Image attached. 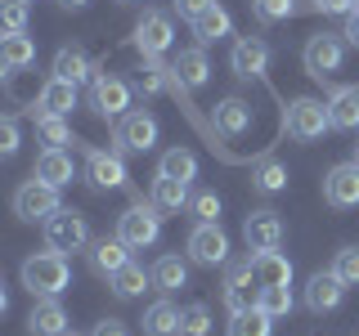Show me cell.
Wrapping results in <instances>:
<instances>
[{"mask_svg":"<svg viewBox=\"0 0 359 336\" xmlns=\"http://www.w3.org/2000/svg\"><path fill=\"white\" fill-rule=\"evenodd\" d=\"M18 274H22V287H27L32 296H59V291H67V283H72V265H67V255L54 251V246L32 251Z\"/></svg>","mask_w":359,"mask_h":336,"instance_id":"obj_1","label":"cell"},{"mask_svg":"<svg viewBox=\"0 0 359 336\" xmlns=\"http://www.w3.org/2000/svg\"><path fill=\"white\" fill-rule=\"evenodd\" d=\"M162 216H166V211L157 206L153 197L144 202V193H135V197H130V206L117 216V238L126 242L130 251H144V246H153V242H157V233H162Z\"/></svg>","mask_w":359,"mask_h":336,"instance_id":"obj_2","label":"cell"},{"mask_svg":"<svg viewBox=\"0 0 359 336\" xmlns=\"http://www.w3.org/2000/svg\"><path fill=\"white\" fill-rule=\"evenodd\" d=\"M346 45L351 41H346L341 31H314L306 41V50H301V63H306V72L314 81L332 85V76L341 72V63H346Z\"/></svg>","mask_w":359,"mask_h":336,"instance_id":"obj_3","label":"cell"},{"mask_svg":"<svg viewBox=\"0 0 359 336\" xmlns=\"http://www.w3.org/2000/svg\"><path fill=\"white\" fill-rule=\"evenodd\" d=\"M283 130L292 134V139H301V144H314V139H323V134L332 130V117H328V104L323 99H292V104L283 108Z\"/></svg>","mask_w":359,"mask_h":336,"instance_id":"obj_4","label":"cell"},{"mask_svg":"<svg viewBox=\"0 0 359 336\" xmlns=\"http://www.w3.org/2000/svg\"><path fill=\"white\" fill-rule=\"evenodd\" d=\"M184 255L202 269H216V265H229V233L220 229V220H198L189 229V242H184Z\"/></svg>","mask_w":359,"mask_h":336,"instance_id":"obj_5","label":"cell"},{"mask_svg":"<svg viewBox=\"0 0 359 336\" xmlns=\"http://www.w3.org/2000/svg\"><path fill=\"white\" fill-rule=\"evenodd\" d=\"M90 224L81 211H54L50 220H45V246H54V251H63V255H72V251H90Z\"/></svg>","mask_w":359,"mask_h":336,"instance_id":"obj_6","label":"cell"},{"mask_svg":"<svg viewBox=\"0 0 359 336\" xmlns=\"http://www.w3.org/2000/svg\"><path fill=\"white\" fill-rule=\"evenodd\" d=\"M157 144V117L144 108H130L121 121H112V153H149Z\"/></svg>","mask_w":359,"mask_h":336,"instance_id":"obj_7","label":"cell"},{"mask_svg":"<svg viewBox=\"0 0 359 336\" xmlns=\"http://www.w3.org/2000/svg\"><path fill=\"white\" fill-rule=\"evenodd\" d=\"M54 211H63L59 188H54V184H45V179H36V175H32L27 184H18V193H14V216H18V220L45 224Z\"/></svg>","mask_w":359,"mask_h":336,"instance_id":"obj_8","label":"cell"},{"mask_svg":"<svg viewBox=\"0 0 359 336\" xmlns=\"http://www.w3.org/2000/svg\"><path fill=\"white\" fill-rule=\"evenodd\" d=\"M171 41H175L171 14H162V9H144V18L135 22V31H130V45L140 50V59H162V54L171 50Z\"/></svg>","mask_w":359,"mask_h":336,"instance_id":"obj_9","label":"cell"},{"mask_svg":"<svg viewBox=\"0 0 359 336\" xmlns=\"http://www.w3.org/2000/svg\"><path fill=\"white\" fill-rule=\"evenodd\" d=\"M224 305H229V314L261 305V278H256L252 255H243V260H233L224 269Z\"/></svg>","mask_w":359,"mask_h":336,"instance_id":"obj_10","label":"cell"},{"mask_svg":"<svg viewBox=\"0 0 359 336\" xmlns=\"http://www.w3.org/2000/svg\"><path fill=\"white\" fill-rule=\"evenodd\" d=\"M90 108H95L104 121H121L130 112V85L121 81V76L99 72L95 81H90Z\"/></svg>","mask_w":359,"mask_h":336,"instance_id":"obj_11","label":"cell"},{"mask_svg":"<svg viewBox=\"0 0 359 336\" xmlns=\"http://www.w3.org/2000/svg\"><path fill=\"white\" fill-rule=\"evenodd\" d=\"M229 67H233L238 81H265V72H269V45H265V36H233Z\"/></svg>","mask_w":359,"mask_h":336,"instance_id":"obj_12","label":"cell"},{"mask_svg":"<svg viewBox=\"0 0 359 336\" xmlns=\"http://www.w3.org/2000/svg\"><path fill=\"white\" fill-rule=\"evenodd\" d=\"M323 202L332 211H351L359 206V162H337L328 175H323Z\"/></svg>","mask_w":359,"mask_h":336,"instance_id":"obj_13","label":"cell"},{"mask_svg":"<svg viewBox=\"0 0 359 336\" xmlns=\"http://www.w3.org/2000/svg\"><path fill=\"white\" fill-rule=\"evenodd\" d=\"M243 242L247 251H278V242H283V220H278V211H252V216L243 220Z\"/></svg>","mask_w":359,"mask_h":336,"instance_id":"obj_14","label":"cell"},{"mask_svg":"<svg viewBox=\"0 0 359 336\" xmlns=\"http://www.w3.org/2000/svg\"><path fill=\"white\" fill-rule=\"evenodd\" d=\"M86 179L95 188H126L130 184L121 153H104V148H90V144H86Z\"/></svg>","mask_w":359,"mask_h":336,"instance_id":"obj_15","label":"cell"},{"mask_svg":"<svg viewBox=\"0 0 359 336\" xmlns=\"http://www.w3.org/2000/svg\"><path fill=\"white\" fill-rule=\"evenodd\" d=\"M341 300H346V283L332 274V269L310 274V283H306V309L310 314H332Z\"/></svg>","mask_w":359,"mask_h":336,"instance_id":"obj_16","label":"cell"},{"mask_svg":"<svg viewBox=\"0 0 359 336\" xmlns=\"http://www.w3.org/2000/svg\"><path fill=\"white\" fill-rule=\"evenodd\" d=\"M252 104L247 99H238V94H229V99H220L216 104V117H211V126H216V134L220 139H238V134H247L252 130Z\"/></svg>","mask_w":359,"mask_h":336,"instance_id":"obj_17","label":"cell"},{"mask_svg":"<svg viewBox=\"0 0 359 336\" xmlns=\"http://www.w3.org/2000/svg\"><path fill=\"white\" fill-rule=\"evenodd\" d=\"M27 332L32 336H67V309L59 305V296H36V305L27 314Z\"/></svg>","mask_w":359,"mask_h":336,"instance_id":"obj_18","label":"cell"},{"mask_svg":"<svg viewBox=\"0 0 359 336\" xmlns=\"http://www.w3.org/2000/svg\"><path fill=\"white\" fill-rule=\"evenodd\" d=\"M86 260H90V269H95L99 278H112L121 265L130 260V246L121 242L117 233H112V238H95V242H90V251H86Z\"/></svg>","mask_w":359,"mask_h":336,"instance_id":"obj_19","label":"cell"},{"mask_svg":"<svg viewBox=\"0 0 359 336\" xmlns=\"http://www.w3.org/2000/svg\"><path fill=\"white\" fill-rule=\"evenodd\" d=\"M332 130H359V85H328Z\"/></svg>","mask_w":359,"mask_h":336,"instance_id":"obj_20","label":"cell"},{"mask_svg":"<svg viewBox=\"0 0 359 336\" xmlns=\"http://www.w3.org/2000/svg\"><path fill=\"white\" fill-rule=\"evenodd\" d=\"M171 72H175V81L184 85V90H202V85H207V76H211L207 50H202V45H194V50H180L175 59H171Z\"/></svg>","mask_w":359,"mask_h":336,"instance_id":"obj_21","label":"cell"},{"mask_svg":"<svg viewBox=\"0 0 359 336\" xmlns=\"http://www.w3.org/2000/svg\"><path fill=\"white\" fill-rule=\"evenodd\" d=\"M32 175L45 179V184H54V188H67L76 179V166H72V153H63V148H45L36 157V166H32Z\"/></svg>","mask_w":359,"mask_h":336,"instance_id":"obj_22","label":"cell"},{"mask_svg":"<svg viewBox=\"0 0 359 336\" xmlns=\"http://www.w3.org/2000/svg\"><path fill=\"white\" fill-rule=\"evenodd\" d=\"M32 63H36V41L27 31H5V41H0V67H5V76L27 72Z\"/></svg>","mask_w":359,"mask_h":336,"instance_id":"obj_23","label":"cell"},{"mask_svg":"<svg viewBox=\"0 0 359 336\" xmlns=\"http://www.w3.org/2000/svg\"><path fill=\"white\" fill-rule=\"evenodd\" d=\"M54 76H63V81L81 85V81H95V63H90V54L81 50V45H63L59 54H54Z\"/></svg>","mask_w":359,"mask_h":336,"instance_id":"obj_24","label":"cell"},{"mask_svg":"<svg viewBox=\"0 0 359 336\" xmlns=\"http://www.w3.org/2000/svg\"><path fill=\"white\" fill-rule=\"evenodd\" d=\"M149 274H153V287L162 291V296H171V291H180V287L189 283V260H184V255H175V251H166V255H157V260H153Z\"/></svg>","mask_w":359,"mask_h":336,"instance_id":"obj_25","label":"cell"},{"mask_svg":"<svg viewBox=\"0 0 359 336\" xmlns=\"http://www.w3.org/2000/svg\"><path fill=\"white\" fill-rule=\"evenodd\" d=\"M72 108H76V85L63 81V76H50V81L41 85L36 108H32V112H59V117H67Z\"/></svg>","mask_w":359,"mask_h":336,"instance_id":"obj_26","label":"cell"},{"mask_svg":"<svg viewBox=\"0 0 359 336\" xmlns=\"http://www.w3.org/2000/svg\"><path fill=\"white\" fill-rule=\"evenodd\" d=\"M252 265H256L261 287H292V260L283 251H256Z\"/></svg>","mask_w":359,"mask_h":336,"instance_id":"obj_27","label":"cell"},{"mask_svg":"<svg viewBox=\"0 0 359 336\" xmlns=\"http://www.w3.org/2000/svg\"><path fill=\"white\" fill-rule=\"evenodd\" d=\"M144 336H180V309L171 305V300H153L149 309H144Z\"/></svg>","mask_w":359,"mask_h":336,"instance_id":"obj_28","label":"cell"},{"mask_svg":"<svg viewBox=\"0 0 359 336\" xmlns=\"http://www.w3.org/2000/svg\"><path fill=\"white\" fill-rule=\"evenodd\" d=\"M194 36H198L202 50H207V45H216V41H224V36H233V18L224 14L220 5H211L202 18H194Z\"/></svg>","mask_w":359,"mask_h":336,"instance_id":"obj_29","label":"cell"},{"mask_svg":"<svg viewBox=\"0 0 359 336\" xmlns=\"http://www.w3.org/2000/svg\"><path fill=\"white\" fill-rule=\"evenodd\" d=\"M149 283H153V274H144V265H135V260H126L117 274L108 278V287H112V296H117V300H135Z\"/></svg>","mask_w":359,"mask_h":336,"instance_id":"obj_30","label":"cell"},{"mask_svg":"<svg viewBox=\"0 0 359 336\" xmlns=\"http://www.w3.org/2000/svg\"><path fill=\"white\" fill-rule=\"evenodd\" d=\"M269 332H274V314H265L261 305L229 314V336H269Z\"/></svg>","mask_w":359,"mask_h":336,"instance_id":"obj_31","label":"cell"},{"mask_svg":"<svg viewBox=\"0 0 359 336\" xmlns=\"http://www.w3.org/2000/svg\"><path fill=\"white\" fill-rule=\"evenodd\" d=\"M149 197L162 211H184L189 202H194V197H189V184H184V179H171V175H157L153 188H149Z\"/></svg>","mask_w":359,"mask_h":336,"instance_id":"obj_32","label":"cell"},{"mask_svg":"<svg viewBox=\"0 0 359 336\" xmlns=\"http://www.w3.org/2000/svg\"><path fill=\"white\" fill-rule=\"evenodd\" d=\"M252 188L256 193H283L287 188V166L283 162H274V157H261V162L252 166Z\"/></svg>","mask_w":359,"mask_h":336,"instance_id":"obj_33","label":"cell"},{"mask_svg":"<svg viewBox=\"0 0 359 336\" xmlns=\"http://www.w3.org/2000/svg\"><path fill=\"white\" fill-rule=\"evenodd\" d=\"M157 175H171V179L194 184V179H198V157L189 153V148H166L162 162H157Z\"/></svg>","mask_w":359,"mask_h":336,"instance_id":"obj_34","label":"cell"},{"mask_svg":"<svg viewBox=\"0 0 359 336\" xmlns=\"http://www.w3.org/2000/svg\"><path fill=\"white\" fill-rule=\"evenodd\" d=\"M32 117H36V134L45 139V148L76 144V139H72V126H67V117H59V112H32Z\"/></svg>","mask_w":359,"mask_h":336,"instance_id":"obj_35","label":"cell"},{"mask_svg":"<svg viewBox=\"0 0 359 336\" xmlns=\"http://www.w3.org/2000/svg\"><path fill=\"white\" fill-rule=\"evenodd\" d=\"M140 90H144V94H162V90H171V63L144 59L140 63Z\"/></svg>","mask_w":359,"mask_h":336,"instance_id":"obj_36","label":"cell"},{"mask_svg":"<svg viewBox=\"0 0 359 336\" xmlns=\"http://www.w3.org/2000/svg\"><path fill=\"white\" fill-rule=\"evenodd\" d=\"M252 14H256L261 27H274V22L297 14V0H252Z\"/></svg>","mask_w":359,"mask_h":336,"instance_id":"obj_37","label":"cell"},{"mask_svg":"<svg viewBox=\"0 0 359 336\" xmlns=\"http://www.w3.org/2000/svg\"><path fill=\"white\" fill-rule=\"evenodd\" d=\"M207 332H211V309L202 300L180 309V336H207Z\"/></svg>","mask_w":359,"mask_h":336,"instance_id":"obj_38","label":"cell"},{"mask_svg":"<svg viewBox=\"0 0 359 336\" xmlns=\"http://www.w3.org/2000/svg\"><path fill=\"white\" fill-rule=\"evenodd\" d=\"M332 274L341 278L346 287H359V246H341L332 255Z\"/></svg>","mask_w":359,"mask_h":336,"instance_id":"obj_39","label":"cell"},{"mask_svg":"<svg viewBox=\"0 0 359 336\" xmlns=\"http://www.w3.org/2000/svg\"><path fill=\"white\" fill-rule=\"evenodd\" d=\"M261 309L274 314V318L292 314V287H261Z\"/></svg>","mask_w":359,"mask_h":336,"instance_id":"obj_40","label":"cell"},{"mask_svg":"<svg viewBox=\"0 0 359 336\" xmlns=\"http://www.w3.org/2000/svg\"><path fill=\"white\" fill-rule=\"evenodd\" d=\"M189 211H194V220H220V197L211 188H202V193H194Z\"/></svg>","mask_w":359,"mask_h":336,"instance_id":"obj_41","label":"cell"},{"mask_svg":"<svg viewBox=\"0 0 359 336\" xmlns=\"http://www.w3.org/2000/svg\"><path fill=\"white\" fill-rule=\"evenodd\" d=\"M0 18H5V31H27V0H5Z\"/></svg>","mask_w":359,"mask_h":336,"instance_id":"obj_42","label":"cell"},{"mask_svg":"<svg viewBox=\"0 0 359 336\" xmlns=\"http://www.w3.org/2000/svg\"><path fill=\"white\" fill-rule=\"evenodd\" d=\"M0 153H5V157L18 153V117H14V112L0 117Z\"/></svg>","mask_w":359,"mask_h":336,"instance_id":"obj_43","label":"cell"},{"mask_svg":"<svg viewBox=\"0 0 359 336\" xmlns=\"http://www.w3.org/2000/svg\"><path fill=\"white\" fill-rule=\"evenodd\" d=\"M171 5H175V14L184 18V22H194V18H202V14H207V9L216 5V0H171Z\"/></svg>","mask_w":359,"mask_h":336,"instance_id":"obj_44","label":"cell"},{"mask_svg":"<svg viewBox=\"0 0 359 336\" xmlns=\"http://www.w3.org/2000/svg\"><path fill=\"white\" fill-rule=\"evenodd\" d=\"M355 5H359V0H310L314 14H351Z\"/></svg>","mask_w":359,"mask_h":336,"instance_id":"obj_45","label":"cell"},{"mask_svg":"<svg viewBox=\"0 0 359 336\" xmlns=\"http://www.w3.org/2000/svg\"><path fill=\"white\" fill-rule=\"evenodd\" d=\"M90 336H130V328H126L121 318H99V323H95V332H90Z\"/></svg>","mask_w":359,"mask_h":336,"instance_id":"obj_46","label":"cell"},{"mask_svg":"<svg viewBox=\"0 0 359 336\" xmlns=\"http://www.w3.org/2000/svg\"><path fill=\"white\" fill-rule=\"evenodd\" d=\"M341 36L351 41V45H359V5L351 9V14H346V31H341Z\"/></svg>","mask_w":359,"mask_h":336,"instance_id":"obj_47","label":"cell"},{"mask_svg":"<svg viewBox=\"0 0 359 336\" xmlns=\"http://www.w3.org/2000/svg\"><path fill=\"white\" fill-rule=\"evenodd\" d=\"M90 0H59V9H86Z\"/></svg>","mask_w":359,"mask_h":336,"instance_id":"obj_48","label":"cell"},{"mask_svg":"<svg viewBox=\"0 0 359 336\" xmlns=\"http://www.w3.org/2000/svg\"><path fill=\"white\" fill-rule=\"evenodd\" d=\"M117 5H135V0H117Z\"/></svg>","mask_w":359,"mask_h":336,"instance_id":"obj_49","label":"cell"},{"mask_svg":"<svg viewBox=\"0 0 359 336\" xmlns=\"http://www.w3.org/2000/svg\"><path fill=\"white\" fill-rule=\"evenodd\" d=\"M355 162H359V144H355Z\"/></svg>","mask_w":359,"mask_h":336,"instance_id":"obj_50","label":"cell"},{"mask_svg":"<svg viewBox=\"0 0 359 336\" xmlns=\"http://www.w3.org/2000/svg\"><path fill=\"white\" fill-rule=\"evenodd\" d=\"M67 336H76V332H67Z\"/></svg>","mask_w":359,"mask_h":336,"instance_id":"obj_51","label":"cell"}]
</instances>
